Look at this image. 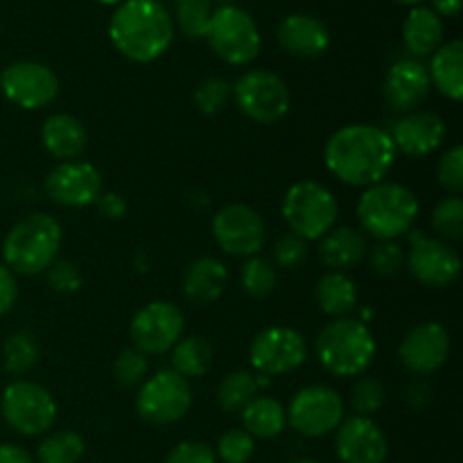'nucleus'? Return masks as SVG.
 Here are the masks:
<instances>
[{"instance_id": "obj_46", "label": "nucleus", "mask_w": 463, "mask_h": 463, "mask_svg": "<svg viewBox=\"0 0 463 463\" xmlns=\"http://www.w3.org/2000/svg\"><path fill=\"white\" fill-rule=\"evenodd\" d=\"M18 298V283L16 276L9 267L0 265V317L7 315L14 306H16Z\"/></svg>"}, {"instance_id": "obj_48", "label": "nucleus", "mask_w": 463, "mask_h": 463, "mask_svg": "<svg viewBox=\"0 0 463 463\" xmlns=\"http://www.w3.org/2000/svg\"><path fill=\"white\" fill-rule=\"evenodd\" d=\"M0 463H34L30 452L14 443H0Z\"/></svg>"}, {"instance_id": "obj_15", "label": "nucleus", "mask_w": 463, "mask_h": 463, "mask_svg": "<svg viewBox=\"0 0 463 463\" xmlns=\"http://www.w3.org/2000/svg\"><path fill=\"white\" fill-rule=\"evenodd\" d=\"M0 89L5 98L18 109L36 111L57 99L59 80L45 63L14 61L0 72Z\"/></svg>"}, {"instance_id": "obj_11", "label": "nucleus", "mask_w": 463, "mask_h": 463, "mask_svg": "<svg viewBox=\"0 0 463 463\" xmlns=\"http://www.w3.org/2000/svg\"><path fill=\"white\" fill-rule=\"evenodd\" d=\"M285 414H288V423L301 437L319 439L339 428L344 420V401L335 389L310 384L294 393Z\"/></svg>"}, {"instance_id": "obj_2", "label": "nucleus", "mask_w": 463, "mask_h": 463, "mask_svg": "<svg viewBox=\"0 0 463 463\" xmlns=\"http://www.w3.org/2000/svg\"><path fill=\"white\" fill-rule=\"evenodd\" d=\"M109 36L125 59L152 63L175 41V21L158 0H125L113 12Z\"/></svg>"}, {"instance_id": "obj_20", "label": "nucleus", "mask_w": 463, "mask_h": 463, "mask_svg": "<svg viewBox=\"0 0 463 463\" xmlns=\"http://www.w3.org/2000/svg\"><path fill=\"white\" fill-rule=\"evenodd\" d=\"M396 152L420 158L437 152L448 136V127L434 111H411L398 118L389 129Z\"/></svg>"}, {"instance_id": "obj_33", "label": "nucleus", "mask_w": 463, "mask_h": 463, "mask_svg": "<svg viewBox=\"0 0 463 463\" xmlns=\"http://www.w3.org/2000/svg\"><path fill=\"white\" fill-rule=\"evenodd\" d=\"M86 452L84 439L72 430H61L41 441L36 450L39 463H80Z\"/></svg>"}, {"instance_id": "obj_23", "label": "nucleus", "mask_w": 463, "mask_h": 463, "mask_svg": "<svg viewBox=\"0 0 463 463\" xmlns=\"http://www.w3.org/2000/svg\"><path fill=\"white\" fill-rule=\"evenodd\" d=\"M41 143L59 161H77L89 145V134L81 120L71 113H54L41 127Z\"/></svg>"}, {"instance_id": "obj_42", "label": "nucleus", "mask_w": 463, "mask_h": 463, "mask_svg": "<svg viewBox=\"0 0 463 463\" xmlns=\"http://www.w3.org/2000/svg\"><path fill=\"white\" fill-rule=\"evenodd\" d=\"M310 256V249L303 238L294 233H285L274 244V262L280 269H297Z\"/></svg>"}, {"instance_id": "obj_34", "label": "nucleus", "mask_w": 463, "mask_h": 463, "mask_svg": "<svg viewBox=\"0 0 463 463\" xmlns=\"http://www.w3.org/2000/svg\"><path fill=\"white\" fill-rule=\"evenodd\" d=\"M240 280H242L244 292L256 298H265L274 292L276 283H279V271H276L274 262L267 258L251 256L242 265Z\"/></svg>"}, {"instance_id": "obj_40", "label": "nucleus", "mask_w": 463, "mask_h": 463, "mask_svg": "<svg viewBox=\"0 0 463 463\" xmlns=\"http://www.w3.org/2000/svg\"><path fill=\"white\" fill-rule=\"evenodd\" d=\"M256 452V439L244 430H229L220 437L215 457L222 463H249Z\"/></svg>"}, {"instance_id": "obj_25", "label": "nucleus", "mask_w": 463, "mask_h": 463, "mask_svg": "<svg viewBox=\"0 0 463 463\" xmlns=\"http://www.w3.org/2000/svg\"><path fill=\"white\" fill-rule=\"evenodd\" d=\"M369 249V240L362 231L351 229V226H339V229H333L321 238L319 256L328 269L346 271L360 265Z\"/></svg>"}, {"instance_id": "obj_8", "label": "nucleus", "mask_w": 463, "mask_h": 463, "mask_svg": "<svg viewBox=\"0 0 463 463\" xmlns=\"http://www.w3.org/2000/svg\"><path fill=\"white\" fill-rule=\"evenodd\" d=\"M0 411L5 423L23 437H41L57 420V402L52 393L30 380H16L5 387Z\"/></svg>"}, {"instance_id": "obj_31", "label": "nucleus", "mask_w": 463, "mask_h": 463, "mask_svg": "<svg viewBox=\"0 0 463 463\" xmlns=\"http://www.w3.org/2000/svg\"><path fill=\"white\" fill-rule=\"evenodd\" d=\"M41 346L39 339L30 330H16L9 335L3 344V360L5 369L12 375H25L39 362Z\"/></svg>"}, {"instance_id": "obj_18", "label": "nucleus", "mask_w": 463, "mask_h": 463, "mask_svg": "<svg viewBox=\"0 0 463 463\" xmlns=\"http://www.w3.org/2000/svg\"><path fill=\"white\" fill-rule=\"evenodd\" d=\"M450 333L439 321H425L405 335L398 348L401 364L414 375H432L450 357Z\"/></svg>"}, {"instance_id": "obj_41", "label": "nucleus", "mask_w": 463, "mask_h": 463, "mask_svg": "<svg viewBox=\"0 0 463 463\" xmlns=\"http://www.w3.org/2000/svg\"><path fill=\"white\" fill-rule=\"evenodd\" d=\"M366 258H369L371 271L378 276H384V279L396 276L398 271L405 267V251H402L401 244L393 242V240L378 242L373 249H369Z\"/></svg>"}, {"instance_id": "obj_53", "label": "nucleus", "mask_w": 463, "mask_h": 463, "mask_svg": "<svg viewBox=\"0 0 463 463\" xmlns=\"http://www.w3.org/2000/svg\"><path fill=\"white\" fill-rule=\"evenodd\" d=\"M222 5H233V3H238V0H220Z\"/></svg>"}, {"instance_id": "obj_51", "label": "nucleus", "mask_w": 463, "mask_h": 463, "mask_svg": "<svg viewBox=\"0 0 463 463\" xmlns=\"http://www.w3.org/2000/svg\"><path fill=\"white\" fill-rule=\"evenodd\" d=\"M95 3H102V5H120L125 0H95Z\"/></svg>"}, {"instance_id": "obj_1", "label": "nucleus", "mask_w": 463, "mask_h": 463, "mask_svg": "<svg viewBox=\"0 0 463 463\" xmlns=\"http://www.w3.org/2000/svg\"><path fill=\"white\" fill-rule=\"evenodd\" d=\"M396 147L387 129L373 125H346L335 131L324 149L328 170L342 184L353 188H371L392 172Z\"/></svg>"}, {"instance_id": "obj_17", "label": "nucleus", "mask_w": 463, "mask_h": 463, "mask_svg": "<svg viewBox=\"0 0 463 463\" xmlns=\"http://www.w3.org/2000/svg\"><path fill=\"white\" fill-rule=\"evenodd\" d=\"M405 265L411 276L428 288H450L461 274V258L446 240L411 235L410 256H405Z\"/></svg>"}, {"instance_id": "obj_44", "label": "nucleus", "mask_w": 463, "mask_h": 463, "mask_svg": "<svg viewBox=\"0 0 463 463\" xmlns=\"http://www.w3.org/2000/svg\"><path fill=\"white\" fill-rule=\"evenodd\" d=\"M439 184L446 190H450L452 194H459L463 190V147L455 145V147L448 149L446 154L439 161Z\"/></svg>"}, {"instance_id": "obj_28", "label": "nucleus", "mask_w": 463, "mask_h": 463, "mask_svg": "<svg viewBox=\"0 0 463 463\" xmlns=\"http://www.w3.org/2000/svg\"><path fill=\"white\" fill-rule=\"evenodd\" d=\"M315 297L321 312H326L328 317H335V319H342V317L351 315L355 310L357 285L344 271H328L317 283Z\"/></svg>"}, {"instance_id": "obj_45", "label": "nucleus", "mask_w": 463, "mask_h": 463, "mask_svg": "<svg viewBox=\"0 0 463 463\" xmlns=\"http://www.w3.org/2000/svg\"><path fill=\"white\" fill-rule=\"evenodd\" d=\"M163 463H217V457L208 443L184 441L167 452Z\"/></svg>"}, {"instance_id": "obj_5", "label": "nucleus", "mask_w": 463, "mask_h": 463, "mask_svg": "<svg viewBox=\"0 0 463 463\" xmlns=\"http://www.w3.org/2000/svg\"><path fill=\"white\" fill-rule=\"evenodd\" d=\"M375 351L378 346L369 326L348 317L326 324L315 342L317 360L337 378H355L364 373L373 362Z\"/></svg>"}, {"instance_id": "obj_4", "label": "nucleus", "mask_w": 463, "mask_h": 463, "mask_svg": "<svg viewBox=\"0 0 463 463\" xmlns=\"http://www.w3.org/2000/svg\"><path fill=\"white\" fill-rule=\"evenodd\" d=\"M63 231L54 217L32 213L9 229L3 242L5 267L14 274L39 276L57 260Z\"/></svg>"}, {"instance_id": "obj_13", "label": "nucleus", "mask_w": 463, "mask_h": 463, "mask_svg": "<svg viewBox=\"0 0 463 463\" xmlns=\"http://www.w3.org/2000/svg\"><path fill=\"white\" fill-rule=\"evenodd\" d=\"M249 360L260 375H285L297 371L307 360V344L303 335L285 326H271L249 346Z\"/></svg>"}, {"instance_id": "obj_26", "label": "nucleus", "mask_w": 463, "mask_h": 463, "mask_svg": "<svg viewBox=\"0 0 463 463\" xmlns=\"http://www.w3.org/2000/svg\"><path fill=\"white\" fill-rule=\"evenodd\" d=\"M443 34H446V27H443L441 16L423 5L411 9L402 23V41L414 57H432L441 48Z\"/></svg>"}, {"instance_id": "obj_30", "label": "nucleus", "mask_w": 463, "mask_h": 463, "mask_svg": "<svg viewBox=\"0 0 463 463\" xmlns=\"http://www.w3.org/2000/svg\"><path fill=\"white\" fill-rule=\"evenodd\" d=\"M172 371L181 375V378H203L213 366V346L206 337L199 335H190V337H181L172 348Z\"/></svg>"}, {"instance_id": "obj_27", "label": "nucleus", "mask_w": 463, "mask_h": 463, "mask_svg": "<svg viewBox=\"0 0 463 463\" xmlns=\"http://www.w3.org/2000/svg\"><path fill=\"white\" fill-rule=\"evenodd\" d=\"M428 75L439 93L459 102L463 98V43L459 39L441 43V48L432 54Z\"/></svg>"}, {"instance_id": "obj_6", "label": "nucleus", "mask_w": 463, "mask_h": 463, "mask_svg": "<svg viewBox=\"0 0 463 463\" xmlns=\"http://www.w3.org/2000/svg\"><path fill=\"white\" fill-rule=\"evenodd\" d=\"M283 217L289 226V233L310 242V240H321L335 229L339 203L326 185L317 181H298L285 193Z\"/></svg>"}, {"instance_id": "obj_21", "label": "nucleus", "mask_w": 463, "mask_h": 463, "mask_svg": "<svg viewBox=\"0 0 463 463\" xmlns=\"http://www.w3.org/2000/svg\"><path fill=\"white\" fill-rule=\"evenodd\" d=\"M432 90L428 66H423L416 59H401L387 71L383 81V95L389 109L398 113L419 111L420 104L428 99Z\"/></svg>"}, {"instance_id": "obj_29", "label": "nucleus", "mask_w": 463, "mask_h": 463, "mask_svg": "<svg viewBox=\"0 0 463 463\" xmlns=\"http://www.w3.org/2000/svg\"><path fill=\"white\" fill-rule=\"evenodd\" d=\"M242 425L244 432L251 434L253 439H276L283 434L285 425H288V414H285V407L280 405L276 398L267 396H256L242 411Z\"/></svg>"}, {"instance_id": "obj_24", "label": "nucleus", "mask_w": 463, "mask_h": 463, "mask_svg": "<svg viewBox=\"0 0 463 463\" xmlns=\"http://www.w3.org/2000/svg\"><path fill=\"white\" fill-rule=\"evenodd\" d=\"M224 262L213 256L197 258L188 265L184 274V294L194 306H211L224 294L226 288Z\"/></svg>"}, {"instance_id": "obj_52", "label": "nucleus", "mask_w": 463, "mask_h": 463, "mask_svg": "<svg viewBox=\"0 0 463 463\" xmlns=\"http://www.w3.org/2000/svg\"><path fill=\"white\" fill-rule=\"evenodd\" d=\"M289 463H319V461H315V459H297V461H289Z\"/></svg>"}, {"instance_id": "obj_49", "label": "nucleus", "mask_w": 463, "mask_h": 463, "mask_svg": "<svg viewBox=\"0 0 463 463\" xmlns=\"http://www.w3.org/2000/svg\"><path fill=\"white\" fill-rule=\"evenodd\" d=\"M432 9L437 16H446V18H455L459 16L461 12V0H432Z\"/></svg>"}, {"instance_id": "obj_3", "label": "nucleus", "mask_w": 463, "mask_h": 463, "mask_svg": "<svg viewBox=\"0 0 463 463\" xmlns=\"http://www.w3.org/2000/svg\"><path fill=\"white\" fill-rule=\"evenodd\" d=\"M420 203L414 190L402 184H380L371 185L362 193L357 202V220L364 233L378 242L393 240L410 233L419 220Z\"/></svg>"}, {"instance_id": "obj_36", "label": "nucleus", "mask_w": 463, "mask_h": 463, "mask_svg": "<svg viewBox=\"0 0 463 463\" xmlns=\"http://www.w3.org/2000/svg\"><path fill=\"white\" fill-rule=\"evenodd\" d=\"M231 98H233V89L222 77H208V80L199 81L193 93L194 107L203 116H215V113L224 111Z\"/></svg>"}, {"instance_id": "obj_38", "label": "nucleus", "mask_w": 463, "mask_h": 463, "mask_svg": "<svg viewBox=\"0 0 463 463\" xmlns=\"http://www.w3.org/2000/svg\"><path fill=\"white\" fill-rule=\"evenodd\" d=\"M147 355H143L136 348H127L113 362V378L120 387L134 389L147 380Z\"/></svg>"}, {"instance_id": "obj_10", "label": "nucleus", "mask_w": 463, "mask_h": 463, "mask_svg": "<svg viewBox=\"0 0 463 463\" xmlns=\"http://www.w3.org/2000/svg\"><path fill=\"white\" fill-rule=\"evenodd\" d=\"M193 407L190 380L181 378L176 371H156L145 380L136 398V411L149 425L179 423Z\"/></svg>"}, {"instance_id": "obj_35", "label": "nucleus", "mask_w": 463, "mask_h": 463, "mask_svg": "<svg viewBox=\"0 0 463 463\" xmlns=\"http://www.w3.org/2000/svg\"><path fill=\"white\" fill-rule=\"evenodd\" d=\"M213 12V0H176V25L190 39H206Z\"/></svg>"}, {"instance_id": "obj_16", "label": "nucleus", "mask_w": 463, "mask_h": 463, "mask_svg": "<svg viewBox=\"0 0 463 463\" xmlns=\"http://www.w3.org/2000/svg\"><path fill=\"white\" fill-rule=\"evenodd\" d=\"M45 193L66 208L93 206L104 193L102 172L86 161H63L45 176Z\"/></svg>"}, {"instance_id": "obj_43", "label": "nucleus", "mask_w": 463, "mask_h": 463, "mask_svg": "<svg viewBox=\"0 0 463 463\" xmlns=\"http://www.w3.org/2000/svg\"><path fill=\"white\" fill-rule=\"evenodd\" d=\"M45 279L52 292L57 294H75L81 288V271L75 262L71 260H54L45 269Z\"/></svg>"}, {"instance_id": "obj_37", "label": "nucleus", "mask_w": 463, "mask_h": 463, "mask_svg": "<svg viewBox=\"0 0 463 463\" xmlns=\"http://www.w3.org/2000/svg\"><path fill=\"white\" fill-rule=\"evenodd\" d=\"M432 224L441 238L461 240L463 235V202L459 194L441 199L432 213Z\"/></svg>"}, {"instance_id": "obj_9", "label": "nucleus", "mask_w": 463, "mask_h": 463, "mask_svg": "<svg viewBox=\"0 0 463 463\" xmlns=\"http://www.w3.org/2000/svg\"><path fill=\"white\" fill-rule=\"evenodd\" d=\"M233 99L240 111L260 125H276L292 107V95L280 75L271 71H249L235 81Z\"/></svg>"}, {"instance_id": "obj_32", "label": "nucleus", "mask_w": 463, "mask_h": 463, "mask_svg": "<svg viewBox=\"0 0 463 463\" xmlns=\"http://www.w3.org/2000/svg\"><path fill=\"white\" fill-rule=\"evenodd\" d=\"M258 396V380L249 371H233L217 384V402L229 414H240Z\"/></svg>"}, {"instance_id": "obj_50", "label": "nucleus", "mask_w": 463, "mask_h": 463, "mask_svg": "<svg viewBox=\"0 0 463 463\" xmlns=\"http://www.w3.org/2000/svg\"><path fill=\"white\" fill-rule=\"evenodd\" d=\"M396 3H401V5H410V7H419V5H423L425 0H396Z\"/></svg>"}, {"instance_id": "obj_47", "label": "nucleus", "mask_w": 463, "mask_h": 463, "mask_svg": "<svg viewBox=\"0 0 463 463\" xmlns=\"http://www.w3.org/2000/svg\"><path fill=\"white\" fill-rule=\"evenodd\" d=\"M99 215H104L107 220H122L127 215V202L122 194L118 193H102L95 202Z\"/></svg>"}, {"instance_id": "obj_12", "label": "nucleus", "mask_w": 463, "mask_h": 463, "mask_svg": "<svg viewBox=\"0 0 463 463\" xmlns=\"http://www.w3.org/2000/svg\"><path fill=\"white\" fill-rule=\"evenodd\" d=\"M185 317L175 303L152 301L140 307L129 326L131 342L143 355H163L184 337Z\"/></svg>"}, {"instance_id": "obj_19", "label": "nucleus", "mask_w": 463, "mask_h": 463, "mask_svg": "<svg viewBox=\"0 0 463 463\" xmlns=\"http://www.w3.org/2000/svg\"><path fill=\"white\" fill-rule=\"evenodd\" d=\"M335 432V452L342 463H384L387 459V437L369 416H351Z\"/></svg>"}, {"instance_id": "obj_7", "label": "nucleus", "mask_w": 463, "mask_h": 463, "mask_svg": "<svg viewBox=\"0 0 463 463\" xmlns=\"http://www.w3.org/2000/svg\"><path fill=\"white\" fill-rule=\"evenodd\" d=\"M206 39L213 52L231 66H247L260 52V30L256 21L235 5H222L213 12Z\"/></svg>"}, {"instance_id": "obj_14", "label": "nucleus", "mask_w": 463, "mask_h": 463, "mask_svg": "<svg viewBox=\"0 0 463 463\" xmlns=\"http://www.w3.org/2000/svg\"><path fill=\"white\" fill-rule=\"evenodd\" d=\"M213 235L229 256L251 258L265 247L267 226L258 211L247 203H229L213 217Z\"/></svg>"}, {"instance_id": "obj_39", "label": "nucleus", "mask_w": 463, "mask_h": 463, "mask_svg": "<svg viewBox=\"0 0 463 463\" xmlns=\"http://www.w3.org/2000/svg\"><path fill=\"white\" fill-rule=\"evenodd\" d=\"M384 398H387V389L378 378H371V375L357 380L355 387L351 389V407L357 416H371L380 411Z\"/></svg>"}, {"instance_id": "obj_22", "label": "nucleus", "mask_w": 463, "mask_h": 463, "mask_svg": "<svg viewBox=\"0 0 463 463\" xmlns=\"http://www.w3.org/2000/svg\"><path fill=\"white\" fill-rule=\"evenodd\" d=\"M280 48L298 59H315L328 50L330 32L324 21L310 14H289L276 32Z\"/></svg>"}]
</instances>
